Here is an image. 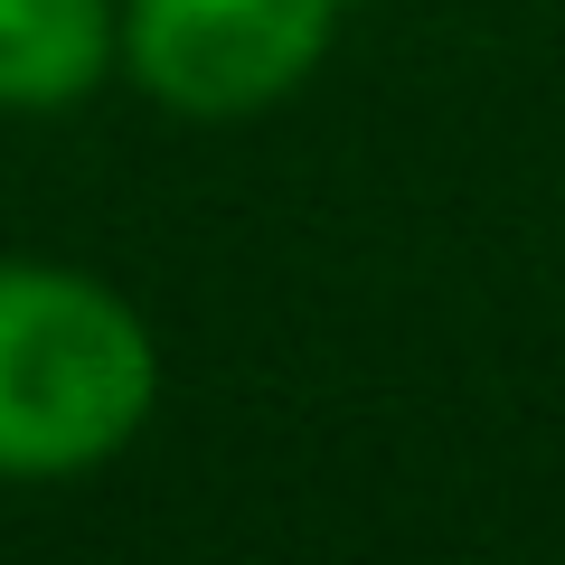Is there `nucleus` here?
I'll return each mask as SVG.
<instances>
[{"label": "nucleus", "instance_id": "obj_1", "mask_svg": "<svg viewBox=\"0 0 565 565\" xmlns=\"http://www.w3.org/2000/svg\"><path fill=\"white\" fill-rule=\"evenodd\" d=\"M161 405V340L104 274L0 255V481L104 471Z\"/></svg>", "mask_w": 565, "mask_h": 565}, {"label": "nucleus", "instance_id": "obj_2", "mask_svg": "<svg viewBox=\"0 0 565 565\" xmlns=\"http://www.w3.org/2000/svg\"><path fill=\"white\" fill-rule=\"evenodd\" d=\"M349 0H122V76L180 122H255L321 76Z\"/></svg>", "mask_w": 565, "mask_h": 565}, {"label": "nucleus", "instance_id": "obj_3", "mask_svg": "<svg viewBox=\"0 0 565 565\" xmlns=\"http://www.w3.org/2000/svg\"><path fill=\"white\" fill-rule=\"evenodd\" d=\"M122 66V0H0V114H76Z\"/></svg>", "mask_w": 565, "mask_h": 565}]
</instances>
